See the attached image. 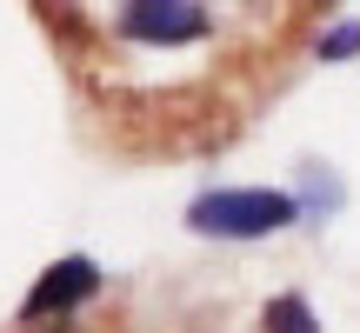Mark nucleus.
Returning <instances> with one entry per match:
<instances>
[{"mask_svg":"<svg viewBox=\"0 0 360 333\" xmlns=\"http://www.w3.org/2000/svg\"><path fill=\"white\" fill-rule=\"evenodd\" d=\"M294 220H300L294 193H274V187H220L187 207V227L214 233V240H267V233L294 227Z\"/></svg>","mask_w":360,"mask_h":333,"instance_id":"1","label":"nucleus"},{"mask_svg":"<svg viewBox=\"0 0 360 333\" xmlns=\"http://www.w3.org/2000/svg\"><path fill=\"white\" fill-rule=\"evenodd\" d=\"M120 34L147 40V47H180V40L207 34V13L193 0H120Z\"/></svg>","mask_w":360,"mask_h":333,"instance_id":"2","label":"nucleus"},{"mask_svg":"<svg viewBox=\"0 0 360 333\" xmlns=\"http://www.w3.org/2000/svg\"><path fill=\"white\" fill-rule=\"evenodd\" d=\"M101 294V267H94L87 254H67V260H53L47 273L34 280V294L20 300V320H47V313H74L80 300H94Z\"/></svg>","mask_w":360,"mask_h":333,"instance_id":"3","label":"nucleus"},{"mask_svg":"<svg viewBox=\"0 0 360 333\" xmlns=\"http://www.w3.org/2000/svg\"><path fill=\"white\" fill-rule=\"evenodd\" d=\"M260 327H267V333H321V320H314V307H307L300 294H281V300H267Z\"/></svg>","mask_w":360,"mask_h":333,"instance_id":"4","label":"nucleus"},{"mask_svg":"<svg viewBox=\"0 0 360 333\" xmlns=\"http://www.w3.org/2000/svg\"><path fill=\"white\" fill-rule=\"evenodd\" d=\"M360 53V20H340L334 34H321V60H354Z\"/></svg>","mask_w":360,"mask_h":333,"instance_id":"5","label":"nucleus"}]
</instances>
